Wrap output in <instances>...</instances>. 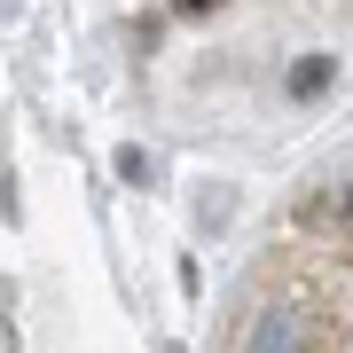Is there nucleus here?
Wrapping results in <instances>:
<instances>
[{"mask_svg": "<svg viewBox=\"0 0 353 353\" xmlns=\"http://www.w3.org/2000/svg\"><path fill=\"white\" fill-rule=\"evenodd\" d=\"M220 353H353V196H338V236L290 243L243 275Z\"/></svg>", "mask_w": 353, "mask_h": 353, "instance_id": "1", "label": "nucleus"}]
</instances>
